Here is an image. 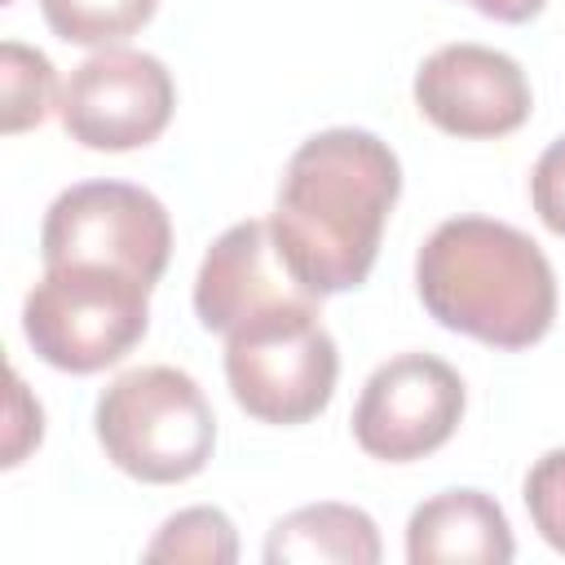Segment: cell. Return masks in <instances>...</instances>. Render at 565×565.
<instances>
[{
  "mask_svg": "<svg viewBox=\"0 0 565 565\" xmlns=\"http://www.w3.org/2000/svg\"><path fill=\"white\" fill-rule=\"evenodd\" d=\"M402 163L366 128H327L296 146L274 203V243L313 296H340L371 278Z\"/></svg>",
  "mask_w": 565,
  "mask_h": 565,
  "instance_id": "cell-1",
  "label": "cell"
},
{
  "mask_svg": "<svg viewBox=\"0 0 565 565\" xmlns=\"http://www.w3.org/2000/svg\"><path fill=\"white\" fill-rule=\"evenodd\" d=\"M424 309L490 349H530L556 322V274L543 247L508 221L450 216L415 256Z\"/></svg>",
  "mask_w": 565,
  "mask_h": 565,
  "instance_id": "cell-2",
  "label": "cell"
},
{
  "mask_svg": "<svg viewBox=\"0 0 565 565\" xmlns=\"http://www.w3.org/2000/svg\"><path fill=\"white\" fill-rule=\"evenodd\" d=\"M93 428L106 459L146 486L190 481L216 450V415L194 375L177 366L115 375L97 397Z\"/></svg>",
  "mask_w": 565,
  "mask_h": 565,
  "instance_id": "cell-3",
  "label": "cell"
},
{
  "mask_svg": "<svg viewBox=\"0 0 565 565\" xmlns=\"http://www.w3.org/2000/svg\"><path fill=\"white\" fill-rule=\"evenodd\" d=\"M150 327V282L115 265H44L22 300V335L40 362L71 375L115 366Z\"/></svg>",
  "mask_w": 565,
  "mask_h": 565,
  "instance_id": "cell-4",
  "label": "cell"
},
{
  "mask_svg": "<svg viewBox=\"0 0 565 565\" xmlns=\"http://www.w3.org/2000/svg\"><path fill=\"white\" fill-rule=\"evenodd\" d=\"M225 380L234 402L278 428L318 419L340 380V353L318 305L274 309L225 335Z\"/></svg>",
  "mask_w": 565,
  "mask_h": 565,
  "instance_id": "cell-5",
  "label": "cell"
},
{
  "mask_svg": "<svg viewBox=\"0 0 565 565\" xmlns=\"http://www.w3.org/2000/svg\"><path fill=\"white\" fill-rule=\"evenodd\" d=\"M40 256L44 265H115L154 287L172 256V221L168 207L141 185L79 181L49 203Z\"/></svg>",
  "mask_w": 565,
  "mask_h": 565,
  "instance_id": "cell-6",
  "label": "cell"
},
{
  "mask_svg": "<svg viewBox=\"0 0 565 565\" xmlns=\"http://www.w3.org/2000/svg\"><path fill=\"white\" fill-rule=\"evenodd\" d=\"M172 110H177L172 71L154 53L119 49V44L84 57L62 84V102H57L71 141L106 154H124L159 141V132L172 124Z\"/></svg>",
  "mask_w": 565,
  "mask_h": 565,
  "instance_id": "cell-7",
  "label": "cell"
},
{
  "mask_svg": "<svg viewBox=\"0 0 565 565\" xmlns=\"http://www.w3.org/2000/svg\"><path fill=\"white\" fill-rule=\"evenodd\" d=\"M463 380L433 353H397L371 371L353 406V441L384 463L441 450L463 419Z\"/></svg>",
  "mask_w": 565,
  "mask_h": 565,
  "instance_id": "cell-8",
  "label": "cell"
},
{
  "mask_svg": "<svg viewBox=\"0 0 565 565\" xmlns=\"http://www.w3.org/2000/svg\"><path fill=\"white\" fill-rule=\"evenodd\" d=\"M415 106L450 137L490 141L530 119L534 93L516 57L486 44H441L415 71Z\"/></svg>",
  "mask_w": 565,
  "mask_h": 565,
  "instance_id": "cell-9",
  "label": "cell"
},
{
  "mask_svg": "<svg viewBox=\"0 0 565 565\" xmlns=\"http://www.w3.org/2000/svg\"><path fill=\"white\" fill-rule=\"evenodd\" d=\"M291 305H322V296L287 269L269 221H238L207 247L194 278V313L203 331L230 335Z\"/></svg>",
  "mask_w": 565,
  "mask_h": 565,
  "instance_id": "cell-10",
  "label": "cell"
},
{
  "mask_svg": "<svg viewBox=\"0 0 565 565\" xmlns=\"http://www.w3.org/2000/svg\"><path fill=\"white\" fill-rule=\"evenodd\" d=\"M512 556V525L486 490H441L424 499L406 521L411 565H508Z\"/></svg>",
  "mask_w": 565,
  "mask_h": 565,
  "instance_id": "cell-11",
  "label": "cell"
},
{
  "mask_svg": "<svg viewBox=\"0 0 565 565\" xmlns=\"http://www.w3.org/2000/svg\"><path fill=\"white\" fill-rule=\"evenodd\" d=\"M380 552L375 521L353 503H305L265 539L269 565H375Z\"/></svg>",
  "mask_w": 565,
  "mask_h": 565,
  "instance_id": "cell-12",
  "label": "cell"
},
{
  "mask_svg": "<svg viewBox=\"0 0 565 565\" xmlns=\"http://www.w3.org/2000/svg\"><path fill=\"white\" fill-rule=\"evenodd\" d=\"M57 102H62V88H57L53 62L31 44L4 40L0 44V128L18 137L44 124V115Z\"/></svg>",
  "mask_w": 565,
  "mask_h": 565,
  "instance_id": "cell-13",
  "label": "cell"
},
{
  "mask_svg": "<svg viewBox=\"0 0 565 565\" xmlns=\"http://www.w3.org/2000/svg\"><path fill=\"white\" fill-rule=\"evenodd\" d=\"M159 0H40L49 31L79 49H115L154 18Z\"/></svg>",
  "mask_w": 565,
  "mask_h": 565,
  "instance_id": "cell-14",
  "label": "cell"
},
{
  "mask_svg": "<svg viewBox=\"0 0 565 565\" xmlns=\"http://www.w3.org/2000/svg\"><path fill=\"white\" fill-rule=\"evenodd\" d=\"M146 561H199V565H230L238 561V534L234 521L221 508H181L159 525V534L146 543Z\"/></svg>",
  "mask_w": 565,
  "mask_h": 565,
  "instance_id": "cell-15",
  "label": "cell"
},
{
  "mask_svg": "<svg viewBox=\"0 0 565 565\" xmlns=\"http://www.w3.org/2000/svg\"><path fill=\"white\" fill-rule=\"evenodd\" d=\"M525 508L543 543L565 556V446L547 450L525 472Z\"/></svg>",
  "mask_w": 565,
  "mask_h": 565,
  "instance_id": "cell-16",
  "label": "cell"
},
{
  "mask_svg": "<svg viewBox=\"0 0 565 565\" xmlns=\"http://www.w3.org/2000/svg\"><path fill=\"white\" fill-rule=\"evenodd\" d=\"M530 203H534L539 221L556 238H565V137H556L539 154V163L530 172Z\"/></svg>",
  "mask_w": 565,
  "mask_h": 565,
  "instance_id": "cell-17",
  "label": "cell"
},
{
  "mask_svg": "<svg viewBox=\"0 0 565 565\" xmlns=\"http://www.w3.org/2000/svg\"><path fill=\"white\" fill-rule=\"evenodd\" d=\"M40 433H44V411L40 402H31L22 375L13 371L9 375V437H4V468L22 463V455L31 446H40Z\"/></svg>",
  "mask_w": 565,
  "mask_h": 565,
  "instance_id": "cell-18",
  "label": "cell"
},
{
  "mask_svg": "<svg viewBox=\"0 0 565 565\" xmlns=\"http://www.w3.org/2000/svg\"><path fill=\"white\" fill-rule=\"evenodd\" d=\"M463 4L477 9L481 18H494V22H508V26H521V22H530L547 9V0H463Z\"/></svg>",
  "mask_w": 565,
  "mask_h": 565,
  "instance_id": "cell-19",
  "label": "cell"
}]
</instances>
